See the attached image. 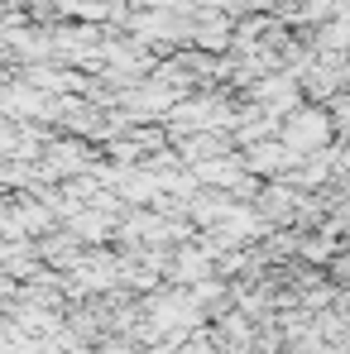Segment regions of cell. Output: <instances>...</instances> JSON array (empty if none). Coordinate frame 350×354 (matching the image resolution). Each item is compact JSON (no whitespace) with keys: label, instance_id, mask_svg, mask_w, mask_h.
Instances as JSON below:
<instances>
[{"label":"cell","instance_id":"6da1fadb","mask_svg":"<svg viewBox=\"0 0 350 354\" xmlns=\"http://www.w3.org/2000/svg\"><path fill=\"white\" fill-rule=\"evenodd\" d=\"M317 134H322V120H317V115H292L288 129H283V139H288L292 149H312Z\"/></svg>","mask_w":350,"mask_h":354},{"label":"cell","instance_id":"7a4b0ae2","mask_svg":"<svg viewBox=\"0 0 350 354\" xmlns=\"http://www.w3.org/2000/svg\"><path fill=\"white\" fill-rule=\"evenodd\" d=\"M197 10H226V5H235V0H192Z\"/></svg>","mask_w":350,"mask_h":354}]
</instances>
